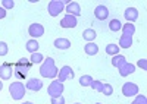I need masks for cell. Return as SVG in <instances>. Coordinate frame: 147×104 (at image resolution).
Here are the masks:
<instances>
[{
  "label": "cell",
  "mask_w": 147,
  "mask_h": 104,
  "mask_svg": "<svg viewBox=\"0 0 147 104\" xmlns=\"http://www.w3.org/2000/svg\"><path fill=\"white\" fill-rule=\"evenodd\" d=\"M59 73L57 67L55 65V60L52 59V57H47V59H44V62L41 63V67H40V75L43 78H49V79H53L56 78Z\"/></svg>",
  "instance_id": "6da1fadb"
},
{
  "label": "cell",
  "mask_w": 147,
  "mask_h": 104,
  "mask_svg": "<svg viewBox=\"0 0 147 104\" xmlns=\"http://www.w3.org/2000/svg\"><path fill=\"white\" fill-rule=\"evenodd\" d=\"M138 85L132 84V82H125L124 85H122V94H124L125 97H134V95H138Z\"/></svg>",
  "instance_id": "5b68a950"
},
{
  "label": "cell",
  "mask_w": 147,
  "mask_h": 104,
  "mask_svg": "<svg viewBox=\"0 0 147 104\" xmlns=\"http://www.w3.org/2000/svg\"><path fill=\"white\" fill-rule=\"evenodd\" d=\"M2 89H3V82L0 81V91H2Z\"/></svg>",
  "instance_id": "d590c367"
},
{
  "label": "cell",
  "mask_w": 147,
  "mask_h": 104,
  "mask_svg": "<svg viewBox=\"0 0 147 104\" xmlns=\"http://www.w3.org/2000/svg\"><path fill=\"white\" fill-rule=\"evenodd\" d=\"M55 47L59 50H66L71 47V41L68 38H56L55 40Z\"/></svg>",
  "instance_id": "e0dca14e"
},
{
  "label": "cell",
  "mask_w": 147,
  "mask_h": 104,
  "mask_svg": "<svg viewBox=\"0 0 147 104\" xmlns=\"http://www.w3.org/2000/svg\"><path fill=\"white\" fill-rule=\"evenodd\" d=\"M5 16H6V10L3 7H0V19H3Z\"/></svg>",
  "instance_id": "e575fe53"
},
{
  "label": "cell",
  "mask_w": 147,
  "mask_h": 104,
  "mask_svg": "<svg viewBox=\"0 0 147 104\" xmlns=\"http://www.w3.org/2000/svg\"><path fill=\"white\" fill-rule=\"evenodd\" d=\"M25 91H27L25 85H24L22 82H19V81H16V82H12V84H10V87H9L10 97L13 98V100H16V101H19V100H22V98H24V95L27 94Z\"/></svg>",
  "instance_id": "3957f363"
},
{
  "label": "cell",
  "mask_w": 147,
  "mask_h": 104,
  "mask_svg": "<svg viewBox=\"0 0 147 104\" xmlns=\"http://www.w3.org/2000/svg\"><path fill=\"white\" fill-rule=\"evenodd\" d=\"M84 51L88 56H96L97 53H99V45H97L96 43H87L84 45Z\"/></svg>",
  "instance_id": "2e32d148"
},
{
  "label": "cell",
  "mask_w": 147,
  "mask_h": 104,
  "mask_svg": "<svg viewBox=\"0 0 147 104\" xmlns=\"http://www.w3.org/2000/svg\"><path fill=\"white\" fill-rule=\"evenodd\" d=\"M131 104H147V98L146 95H136V98H134Z\"/></svg>",
  "instance_id": "f546056e"
},
{
  "label": "cell",
  "mask_w": 147,
  "mask_h": 104,
  "mask_svg": "<svg viewBox=\"0 0 147 104\" xmlns=\"http://www.w3.org/2000/svg\"><path fill=\"white\" fill-rule=\"evenodd\" d=\"M96 104H102V103H96Z\"/></svg>",
  "instance_id": "74e56055"
},
{
  "label": "cell",
  "mask_w": 147,
  "mask_h": 104,
  "mask_svg": "<svg viewBox=\"0 0 147 104\" xmlns=\"http://www.w3.org/2000/svg\"><path fill=\"white\" fill-rule=\"evenodd\" d=\"M121 31H122V35L132 37L134 34H136V27H134V24H129V22H127L125 25H122Z\"/></svg>",
  "instance_id": "ac0fdd59"
},
{
  "label": "cell",
  "mask_w": 147,
  "mask_h": 104,
  "mask_svg": "<svg viewBox=\"0 0 147 104\" xmlns=\"http://www.w3.org/2000/svg\"><path fill=\"white\" fill-rule=\"evenodd\" d=\"M25 88L30 89V91H34V92H35V91H40V89L43 88V81L38 79V78H31L28 82H27Z\"/></svg>",
  "instance_id": "4fadbf2b"
},
{
  "label": "cell",
  "mask_w": 147,
  "mask_h": 104,
  "mask_svg": "<svg viewBox=\"0 0 147 104\" xmlns=\"http://www.w3.org/2000/svg\"><path fill=\"white\" fill-rule=\"evenodd\" d=\"M132 45V37H127V35H121L119 38V49H129Z\"/></svg>",
  "instance_id": "ffe728a7"
},
{
  "label": "cell",
  "mask_w": 147,
  "mask_h": 104,
  "mask_svg": "<svg viewBox=\"0 0 147 104\" xmlns=\"http://www.w3.org/2000/svg\"><path fill=\"white\" fill-rule=\"evenodd\" d=\"M75 104H81V103H75Z\"/></svg>",
  "instance_id": "f35d334b"
},
{
  "label": "cell",
  "mask_w": 147,
  "mask_h": 104,
  "mask_svg": "<svg viewBox=\"0 0 147 104\" xmlns=\"http://www.w3.org/2000/svg\"><path fill=\"white\" fill-rule=\"evenodd\" d=\"M50 104H65V98H63V95L52 98V100H50Z\"/></svg>",
  "instance_id": "1f68e13d"
},
{
  "label": "cell",
  "mask_w": 147,
  "mask_h": 104,
  "mask_svg": "<svg viewBox=\"0 0 147 104\" xmlns=\"http://www.w3.org/2000/svg\"><path fill=\"white\" fill-rule=\"evenodd\" d=\"M106 54H109V56L119 54V47H118L116 44H107L106 45Z\"/></svg>",
  "instance_id": "d4e9b609"
},
{
  "label": "cell",
  "mask_w": 147,
  "mask_h": 104,
  "mask_svg": "<svg viewBox=\"0 0 147 104\" xmlns=\"http://www.w3.org/2000/svg\"><path fill=\"white\" fill-rule=\"evenodd\" d=\"M77 25H78V21L72 15H65L62 21H60V27L62 28H75Z\"/></svg>",
  "instance_id": "ba28073f"
},
{
  "label": "cell",
  "mask_w": 147,
  "mask_h": 104,
  "mask_svg": "<svg viewBox=\"0 0 147 104\" xmlns=\"http://www.w3.org/2000/svg\"><path fill=\"white\" fill-rule=\"evenodd\" d=\"M28 34L35 40V38L44 35V27L41 24H37V22H35V24H31L30 28H28Z\"/></svg>",
  "instance_id": "8992f818"
},
{
  "label": "cell",
  "mask_w": 147,
  "mask_h": 104,
  "mask_svg": "<svg viewBox=\"0 0 147 104\" xmlns=\"http://www.w3.org/2000/svg\"><path fill=\"white\" fill-rule=\"evenodd\" d=\"M38 47H40V44H38V41H37V40L31 38L30 41H27V51H30L31 54L32 53H37Z\"/></svg>",
  "instance_id": "44dd1931"
},
{
  "label": "cell",
  "mask_w": 147,
  "mask_h": 104,
  "mask_svg": "<svg viewBox=\"0 0 147 104\" xmlns=\"http://www.w3.org/2000/svg\"><path fill=\"white\" fill-rule=\"evenodd\" d=\"M9 51V47L5 41H0V56H6Z\"/></svg>",
  "instance_id": "4dcf8cb0"
},
{
  "label": "cell",
  "mask_w": 147,
  "mask_h": 104,
  "mask_svg": "<svg viewBox=\"0 0 147 104\" xmlns=\"http://www.w3.org/2000/svg\"><path fill=\"white\" fill-rule=\"evenodd\" d=\"M118 71H119V75H121L122 78H125V76H128V75H131V73L136 72V65L125 62L124 65H122V66L118 69Z\"/></svg>",
  "instance_id": "8fae6325"
},
{
  "label": "cell",
  "mask_w": 147,
  "mask_h": 104,
  "mask_svg": "<svg viewBox=\"0 0 147 104\" xmlns=\"http://www.w3.org/2000/svg\"><path fill=\"white\" fill-rule=\"evenodd\" d=\"M94 91H97V92H102V88H103V82L102 81H96V79H93V82H91V85H90Z\"/></svg>",
  "instance_id": "83f0119b"
},
{
  "label": "cell",
  "mask_w": 147,
  "mask_h": 104,
  "mask_svg": "<svg viewBox=\"0 0 147 104\" xmlns=\"http://www.w3.org/2000/svg\"><path fill=\"white\" fill-rule=\"evenodd\" d=\"M102 94H105V95H112V94H113V87L110 85V84H103Z\"/></svg>",
  "instance_id": "4316f807"
},
{
  "label": "cell",
  "mask_w": 147,
  "mask_h": 104,
  "mask_svg": "<svg viewBox=\"0 0 147 104\" xmlns=\"http://www.w3.org/2000/svg\"><path fill=\"white\" fill-rule=\"evenodd\" d=\"M121 28H122V22L119 19H112L109 22V29L112 32H118V31H121Z\"/></svg>",
  "instance_id": "603a6c76"
},
{
  "label": "cell",
  "mask_w": 147,
  "mask_h": 104,
  "mask_svg": "<svg viewBox=\"0 0 147 104\" xmlns=\"http://www.w3.org/2000/svg\"><path fill=\"white\" fill-rule=\"evenodd\" d=\"M69 3L68 0H52L49 2V6H47V12L50 16H59L60 13L65 10V5Z\"/></svg>",
  "instance_id": "7a4b0ae2"
},
{
  "label": "cell",
  "mask_w": 147,
  "mask_h": 104,
  "mask_svg": "<svg viewBox=\"0 0 147 104\" xmlns=\"http://www.w3.org/2000/svg\"><path fill=\"white\" fill-rule=\"evenodd\" d=\"M65 87L62 82H59V81H52L50 85L47 88V94L50 95V98H55V97H60L63 92Z\"/></svg>",
  "instance_id": "277c9868"
},
{
  "label": "cell",
  "mask_w": 147,
  "mask_h": 104,
  "mask_svg": "<svg viewBox=\"0 0 147 104\" xmlns=\"http://www.w3.org/2000/svg\"><path fill=\"white\" fill-rule=\"evenodd\" d=\"M12 75H13V69H12V66L9 63H3L0 66V79L9 81L12 78Z\"/></svg>",
  "instance_id": "9c48e42d"
},
{
  "label": "cell",
  "mask_w": 147,
  "mask_h": 104,
  "mask_svg": "<svg viewBox=\"0 0 147 104\" xmlns=\"http://www.w3.org/2000/svg\"><path fill=\"white\" fill-rule=\"evenodd\" d=\"M22 104H34V103H31V101H25V103H22Z\"/></svg>",
  "instance_id": "8d00e7d4"
},
{
  "label": "cell",
  "mask_w": 147,
  "mask_h": 104,
  "mask_svg": "<svg viewBox=\"0 0 147 104\" xmlns=\"http://www.w3.org/2000/svg\"><path fill=\"white\" fill-rule=\"evenodd\" d=\"M74 76H75V75H74V71H72V69H71V66H63L62 69H60V71H59V82H65V81H68V79H72Z\"/></svg>",
  "instance_id": "52a82bcc"
},
{
  "label": "cell",
  "mask_w": 147,
  "mask_h": 104,
  "mask_svg": "<svg viewBox=\"0 0 147 104\" xmlns=\"http://www.w3.org/2000/svg\"><path fill=\"white\" fill-rule=\"evenodd\" d=\"M141 69H143V71H147V59H144V57H143V59H140L138 60V63H137Z\"/></svg>",
  "instance_id": "836d02e7"
},
{
  "label": "cell",
  "mask_w": 147,
  "mask_h": 104,
  "mask_svg": "<svg viewBox=\"0 0 147 104\" xmlns=\"http://www.w3.org/2000/svg\"><path fill=\"white\" fill-rule=\"evenodd\" d=\"M28 71H30V66H25V65H15V69H13V73L16 75L18 79H22L28 75Z\"/></svg>",
  "instance_id": "5bb4252c"
},
{
  "label": "cell",
  "mask_w": 147,
  "mask_h": 104,
  "mask_svg": "<svg viewBox=\"0 0 147 104\" xmlns=\"http://www.w3.org/2000/svg\"><path fill=\"white\" fill-rule=\"evenodd\" d=\"M125 62H127V59H125V56H122V54H116V56L112 57V66H115L118 69L124 65Z\"/></svg>",
  "instance_id": "7402d4cb"
},
{
  "label": "cell",
  "mask_w": 147,
  "mask_h": 104,
  "mask_svg": "<svg viewBox=\"0 0 147 104\" xmlns=\"http://www.w3.org/2000/svg\"><path fill=\"white\" fill-rule=\"evenodd\" d=\"M94 16H96V19H99V21L107 19V16H109V9H107L106 6H103V5H99V6L94 9Z\"/></svg>",
  "instance_id": "7c38bea8"
},
{
  "label": "cell",
  "mask_w": 147,
  "mask_h": 104,
  "mask_svg": "<svg viewBox=\"0 0 147 104\" xmlns=\"http://www.w3.org/2000/svg\"><path fill=\"white\" fill-rule=\"evenodd\" d=\"M124 16H125V19L129 22V24H132V22L137 21V18H138V10H137L136 7H128V9L125 10Z\"/></svg>",
  "instance_id": "9a60e30c"
},
{
  "label": "cell",
  "mask_w": 147,
  "mask_h": 104,
  "mask_svg": "<svg viewBox=\"0 0 147 104\" xmlns=\"http://www.w3.org/2000/svg\"><path fill=\"white\" fill-rule=\"evenodd\" d=\"M30 62H31V65H37V63H43L44 62V56L41 54V53H32L31 54V59H30Z\"/></svg>",
  "instance_id": "cb8c5ba5"
},
{
  "label": "cell",
  "mask_w": 147,
  "mask_h": 104,
  "mask_svg": "<svg viewBox=\"0 0 147 104\" xmlns=\"http://www.w3.org/2000/svg\"><path fill=\"white\" fill-rule=\"evenodd\" d=\"M16 65H25V66H30V67H31V62L27 59V57H21Z\"/></svg>",
  "instance_id": "d6a6232c"
},
{
  "label": "cell",
  "mask_w": 147,
  "mask_h": 104,
  "mask_svg": "<svg viewBox=\"0 0 147 104\" xmlns=\"http://www.w3.org/2000/svg\"><path fill=\"white\" fill-rule=\"evenodd\" d=\"M91 82H93V78H91L90 75H82V76L80 78V85H81V87H90Z\"/></svg>",
  "instance_id": "484cf974"
},
{
  "label": "cell",
  "mask_w": 147,
  "mask_h": 104,
  "mask_svg": "<svg viewBox=\"0 0 147 104\" xmlns=\"http://www.w3.org/2000/svg\"><path fill=\"white\" fill-rule=\"evenodd\" d=\"M96 37H97V32H96L93 28H87V29L82 32V38H84L85 41H88V43H93V41L96 40Z\"/></svg>",
  "instance_id": "d6986e66"
},
{
  "label": "cell",
  "mask_w": 147,
  "mask_h": 104,
  "mask_svg": "<svg viewBox=\"0 0 147 104\" xmlns=\"http://www.w3.org/2000/svg\"><path fill=\"white\" fill-rule=\"evenodd\" d=\"M65 10H66V15H72V16H75V18L81 15V7H80V5L77 2H69L66 5Z\"/></svg>",
  "instance_id": "30bf717a"
},
{
  "label": "cell",
  "mask_w": 147,
  "mask_h": 104,
  "mask_svg": "<svg viewBox=\"0 0 147 104\" xmlns=\"http://www.w3.org/2000/svg\"><path fill=\"white\" fill-rule=\"evenodd\" d=\"M13 6H15L13 0H2V7H3L5 10H9V9H12Z\"/></svg>",
  "instance_id": "f1b7e54d"
}]
</instances>
